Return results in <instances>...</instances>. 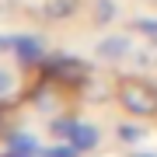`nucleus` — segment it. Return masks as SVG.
<instances>
[{"label":"nucleus","mask_w":157,"mask_h":157,"mask_svg":"<svg viewBox=\"0 0 157 157\" xmlns=\"http://www.w3.org/2000/svg\"><path fill=\"white\" fill-rule=\"evenodd\" d=\"M11 52L25 63V67H35V63H42V56H45L42 42L35 39V35H11Z\"/></svg>","instance_id":"4"},{"label":"nucleus","mask_w":157,"mask_h":157,"mask_svg":"<svg viewBox=\"0 0 157 157\" xmlns=\"http://www.w3.org/2000/svg\"><path fill=\"white\" fill-rule=\"evenodd\" d=\"M129 157H157V154H129Z\"/></svg>","instance_id":"16"},{"label":"nucleus","mask_w":157,"mask_h":157,"mask_svg":"<svg viewBox=\"0 0 157 157\" xmlns=\"http://www.w3.org/2000/svg\"><path fill=\"white\" fill-rule=\"evenodd\" d=\"M39 67H42V73H45V80L63 84V87H84L87 77H91L87 63L77 59V56H42Z\"/></svg>","instance_id":"2"},{"label":"nucleus","mask_w":157,"mask_h":157,"mask_svg":"<svg viewBox=\"0 0 157 157\" xmlns=\"http://www.w3.org/2000/svg\"><path fill=\"white\" fill-rule=\"evenodd\" d=\"M115 136L129 147V143H143V140H147V129H143V126H133V122H122V126L115 129Z\"/></svg>","instance_id":"10"},{"label":"nucleus","mask_w":157,"mask_h":157,"mask_svg":"<svg viewBox=\"0 0 157 157\" xmlns=\"http://www.w3.org/2000/svg\"><path fill=\"white\" fill-rule=\"evenodd\" d=\"M73 129H77V119H70V115H52V122H49V133L56 140H70Z\"/></svg>","instance_id":"9"},{"label":"nucleus","mask_w":157,"mask_h":157,"mask_svg":"<svg viewBox=\"0 0 157 157\" xmlns=\"http://www.w3.org/2000/svg\"><path fill=\"white\" fill-rule=\"evenodd\" d=\"M98 140H101V133H98L94 126H87V122H77V129L70 133V140H67V143H73L80 154H91V150L98 147Z\"/></svg>","instance_id":"5"},{"label":"nucleus","mask_w":157,"mask_h":157,"mask_svg":"<svg viewBox=\"0 0 157 157\" xmlns=\"http://www.w3.org/2000/svg\"><path fill=\"white\" fill-rule=\"evenodd\" d=\"M136 52V45L129 35H105L98 45H94V56L105 59V63H119V59H129Z\"/></svg>","instance_id":"3"},{"label":"nucleus","mask_w":157,"mask_h":157,"mask_svg":"<svg viewBox=\"0 0 157 157\" xmlns=\"http://www.w3.org/2000/svg\"><path fill=\"white\" fill-rule=\"evenodd\" d=\"M42 157H80V150H77L73 143L63 140L59 147H42Z\"/></svg>","instance_id":"12"},{"label":"nucleus","mask_w":157,"mask_h":157,"mask_svg":"<svg viewBox=\"0 0 157 157\" xmlns=\"http://www.w3.org/2000/svg\"><path fill=\"white\" fill-rule=\"evenodd\" d=\"M35 108H42V112H49V115H56V108H59V98H56V91H52L49 84L35 91Z\"/></svg>","instance_id":"8"},{"label":"nucleus","mask_w":157,"mask_h":157,"mask_svg":"<svg viewBox=\"0 0 157 157\" xmlns=\"http://www.w3.org/2000/svg\"><path fill=\"white\" fill-rule=\"evenodd\" d=\"M11 14H14V0H0V21H7Z\"/></svg>","instance_id":"15"},{"label":"nucleus","mask_w":157,"mask_h":157,"mask_svg":"<svg viewBox=\"0 0 157 157\" xmlns=\"http://www.w3.org/2000/svg\"><path fill=\"white\" fill-rule=\"evenodd\" d=\"M115 14H119V4H115V0H94V25L115 21Z\"/></svg>","instance_id":"11"},{"label":"nucleus","mask_w":157,"mask_h":157,"mask_svg":"<svg viewBox=\"0 0 157 157\" xmlns=\"http://www.w3.org/2000/svg\"><path fill=\"white\" fill-rule=\"evenodd\" d=\"M11 91H14V77L7 70H0V98H7Z\"/></svg>","instance_id":"14"},{"label":"nucleus","mask_w":157,"mask_h":157,"mask_svg":"<svg viewBox=\"0 0 157 157\" xmlns=\"http://www.w3.org/2000/svg\"><path fill=\"white\" fill-rule=\"evenodd\" d=\"M133 32H140L150 42H157V17H140V21H133Z\"/></svg>","instance_id":"13"},{"label":"nucleus","mask_w":157,"mask_h":157,"mask_svg":"<svg viewBox=\"0 0 157 157\" xmlns=\"http://www.w3.org/2000/svg\"><path fill=\"white\" fill-rule=\"evenodd\" d=\"M115 98L119 105L126 108L129 115H157V87L150 84V80H140V77H122L115 84Z\"/></svg>","instance_id":"1"},{"label":"nucleus","mask_w":157,"mask_h":157,"mask_svg":"<svg viewBox=\"0 0 157 157\" xmlns=\"http://www.w3.org/2000/svg\"><path fill=\"white\" fill-rule=\"evenodd\" d=\"M7 150L17 154V157H35L42 147H39V140L32 133H7Z\"/></svg>","instance_id":"7"},{"label":"nucleus","mask_w":157,"mask_h":157,"mask_svg":"<svg viewBox=\"0 0 157 157\" xmlns=\"http://www.w3.org/2000/svg\"><path fill=\"white\" fill-rule=\"evenodd\" d=\"M7 157H17V154H7Z\"/></svg>","instance_id":"17"},{"label":"nucleus","mask_w":157,"mask_h":157,"mask_svg":"<svg viewBox=\"0 0 157 157\" xmlns=\"http://www.w3.org/2000/svg\"><path fill=\"white\" fill-rule=\"evenodd\" d=\"M80 0H42V17L49 21H67V17L77 14Z\"/></svg>","instance_id":"6"}]
</instances>
